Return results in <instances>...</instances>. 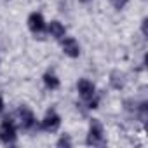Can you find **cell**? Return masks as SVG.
Listing matches in <instances>:
<instances>
[{
	"label": "cell",
	"mask_w": 148,
	"mask_h": 148,
	"mask_svg": "<svg viewBox=\"0 0 148 148\" xmlns=\"http://www.w3.org/2000/svg\"><path fill=\"white\" fill-rule=\"evenodd\" d=\"M2 112H4V99L0 98V113H2Z\"/></svg>",
	"instance_id": "obj_14"
},
{
	"label": "cell",
	"mask_w": 148,
	"mask_h": 148,
	"mask_svg": "<svg viewBox=\"0 0 148 148\" xmlns=\"http://www.w3.org/2000/svg\"><path fill=\"white\" fill-rule=\"evenodd\" d=\"M110 84L113 89H122L125 86V75L122 71H112V75H110Z\"/></svg>",
	"instance_id": "obj_8"
},
{
	"label": "cell",
	"mask_w": 148,
	"mask_h": 148,
	"mask_svg": "<svg viewBox=\"0 0 148 148\" xmlns=\"http://www.w3.org/2000/svg\"><path fill=\"white\" fill-rule=\"evenodd\" d=\"M49 33H51V37H54V38H63L64 33H66V30H64V26H63L59 21H51V23H49Z\"/></svg>",
	"instance_id": "obj_9"
},
{
	"label": "cell",
	"mask_w": 148,
	"mask_h": 148,
	"mask_svg": "<svg viewBox=\"0 0 148 148\" xmlns=\"http://www.w3.org/2000/svg\"><path fill=\"white\" fill-rule=\"evenodd\" d=\"M80 2H89V0H80Z\"/></svg>",
	"instance_id": "obj_15"
},
{
	"label": "cell",
	"mask_w": 148,
	"mask_h": 148,
	"mask_svg": "<svg viewBox=\"0 0 148 148\" xmlns=\"http://www.w3.org/2000/svg\"><path fill=\"white\" fill-rule=\"evenodd\" d=\"M112 2V5L115 7V9H122L125 4H127V0H110Z\"/></svg>",
	"instance_id": "obj_11"
},
{
	"label": "cell",
	"mask_w": 148,
	"mask_h": 148,
	"mask_svg": "<svg viewBox=\"0 0 148 148\" xmlns=\"http://www.w3.org/2000/svg\"><path fill=\"white\" fill-rule=\"evenodd\" d=\"M146 19H143V23H141V30H143V35H146Z\"/></svg>",
	"instance_id": "obj_13"
},
{
	"label": "cell",
	"mask_w": 148,
	"mask_h": 148,
	"mask_svg": "<svg viewBox=\"0 0 148 148\" xmlns=\"http://www.w3.org/2000/svg\"><path fill=\"white\" fill-rule=\"evenodd\" d=\"M0 141L5 145H12L16 141V127L9 117L4 119L2 124H0Z\"/></svg>",
	"instance_id": "obj_1"
},
{
	"label": "cell",
	"mask_w": 148,
	"mask_h": 148,
	"mask_svg": "<svg viewBox=\"0 0 148 148\" xmlns=\"http://www.w3.org/2000/svg\"><path fill=\"white\" fill-rule=\"evenodd\" d=\"M87 145H92V146H103L105 145L103 125L96 119L91 122V129H89V136H87Z\"/></svg>",
	"instance_id": "obj_2"
},
{
	"label": "cell",
	"mask_w": 148,
	"mask_h": 148,
	"mask_svg": "<svg viewBox=\"0 0 148 148\" xmlns=\"http://www.w3.org/2000/svg\"><path fill=\"white\" fill-rule=\"evenodd\" d=\"M18 115H19V120H21V127L23 129H33L37 120L33 117V113L28 110V108H19L18 110Z\"/></svg>",
	"instance_id": "obj_4"
},
{
	"label": "cell",
	"mask_w": 148,
	"mask_h": 148,
	"mask_svg": "<svg viewBox=\"0 0 148 148\" xmlns=\"http://www.w3.org/2000/svg\"><path fill=\"white\" fill-rule=\"evenodd\" d=\"M79 92H80V96L84 98V99H91L94 94H96V89H94V84L92 82H89V80H86V79H82V80H79Z\"/></svg>",
	"instance_id": "obj_7"
},
{
	"label": "cell",
	"mask_w": 148,
	"mask_h": 148,
	"mask_svg": "<svg viewBox=\"0 0 148 148\" xmlns=\"http://www.w3.org/2000/svg\"><path fill=\"white\" fill-rule=\"evenodd\" d=\"M63 51L70 58H79V54H80V47H79L77 40L71 38V37H68V38L63 40Z\"/></svg>",
	"instance_id": "obj_5"
},
{
	"label": "cell",
	"mask_w": 148,
	"mask_h": 148,
	"mask_svg": "<svg viewBox=\"0 0 148 148\" xmlns=\"http://www.w3.org/2000/svg\"><path fill=\"white\" fill-rule=\"evenodd\" d=\"M71 145V139L68 138V136H63L59 141H58V146H70Z\"/></svg>",
	"instance_id": "obj_12"
},
{
	"label": "cell",
	"mask_w": 148,
	"mask_h": 148,
	"mask_svg": "<svg viewBox=\"0 0 148 148\" xmlns=\"http://www.w3.org/2000/svg\"><path fill=\"white\" fill-rule=\"evenodd\" d=\"M59 124H61L59 115H56L54 112H49V113L45 115V119L42 120V129H44V131H49V132H54V131H58Z\"/></svg>",
	"instance_id": "obj_3"
},
{
	"label": "cell",
	"mask_w": 148,
	"mask_h": 148,
	"mask_svg": "<svg viewBox=\"0 0 148 148\" xmlns=\"http://www.w3.org/2000/svg\"><path fill=\"white\" fill-rule=\"evenodd\" d=\"M44 82H45V86L49 89H58L59 87V80L52 75V73H45V75H44Z\"/></svg>",
	"instance_id": "obj_10"
},
{
	"label": "cell",
	"mask_w": 148,
	"mask_h": 148,
	"mask_svg": "<svg viewBox=\"0 0 148 148\" xmlns=\"http://www.w3.org/2000/svg\"><path fill=\"white\" fill-rule=\"evenodd\" d=\"M28 26H30V30H32L33 33H40V32H44L45 23H44L42 14H38V12H32L30 18H28Z\"/></svg>",
	"instance_id": "obj_6"
}]
</instances>
